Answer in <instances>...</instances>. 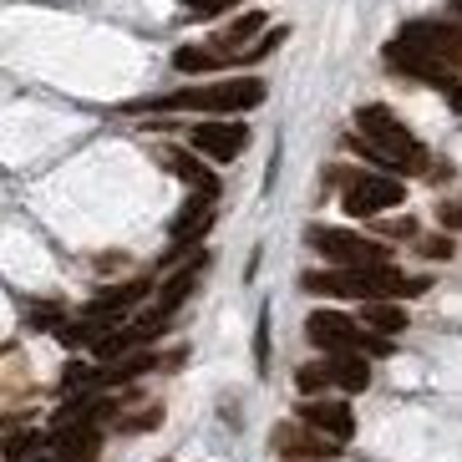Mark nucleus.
<instances>
[{"label":"nucleus","instance_id":"11","mask_svg":"<svg viewBox=\"0 0 462 462\" xmlns=\"http://www.w3.org/2000/svg\"><path fill=\"white\" fill-rule=\"evenodd\" d=\"M204 270H208V254H199V259H189L183 270H173V274L163 280V290H158V300H152V310L173 320V315H178V305H183V300H189L193 290H199V280H204Z\"/></svg>","mask_w":462,"mask_h":462},{"label":"nucleus","instance_id":"18","mask_svg":"<svg viewBox=\"0 0 462 462\" xmlns=\"http://www.w3.org/2000/svg\"><path fill=\"white\" fill-rule=\"evenodd\" d=\"M31 452H42V432H31V427H15L5 437V462H26Z\"/></svg>","mask_w":462,"mask_h":462},{"label":"nucleus","instance_id":"15","mask_svg":"<svg viewBox=\"0 0 462 462\" xmlns=\"http://www.w3.org/2000/svg\"><path fill=\"white\" fill-rule=\"evenodd\" d=\"M326 361H330V381H336L340 392H366L371 386L366 356H326Z\"/></svg>","mask_w":462,"mask_h":462},{"label":"nucleus","instance_id":"24","mask_svg":"<svg viewBox=\"0 0 462 462\" xmlns=\"http://www.w3.org/2000/svg\"><path fill=\"white\" fill-rule=\"evenodd\" d=\"M442 97H448L452 107H457V112H462V77H452V82H448V87H442Z\"/></svg>","mask_w":462,"mask_h":462},{"label":"nucleus","instance_id":"17","mask_svg":"<svg viewBox=\"0 0 462 462\" xmlns=\"http://www.w3.org/2000/svg\"><path fill=\"white\" fill-rule=\"evenodd\" d=\"M224 56L214 51V46H178L173 51V67L178 71H189V77H199V71H214Z\"/></svg>","mask_w":462,"mask_h":462},{"label":"nucleus","instance_id":"6","mask_svg":"<svg viewBox=\"0 0 462 462\" xmlns=\"http://www.w3.org/2000/svg\"><path fill=\"white\" fill-rule=\"evenodd\" d=\"M396 46L432 56L437 67H448L452 77H462V31L448 26V21H411V26H402Z\"/></svg>","mask_w":462,"mask_h":462},{"label":"nucleus","instance_id":"8","mask_svg":"<svg viewBox=\"0 0 462 462\" xmlns=\"http://www.w3.org/2000/svg\"><path fill=\"white\" fill-rule=\"evenodd\" d=\"M189 143H193V152H204V158H214V163H234L239 152L249 148V127L245 123H199L189 133Z\"/></svg>","mask_w":462,"mask_h":462},{"label":"nucleus","instance_id":"20","mask_svg":"<svg viewBox=\"0 0 462 462\" xmlns=\"http://www.w3.org/2000/svg\"><path fill=\"white\" fill-rule=\"evenodd\" d=\"M31 326L36 330H67V320H61L56 305H36V310H31Z\"/></svg>","mask_w":462,"mask_h":462},{"label":"nucleus","instance_id":"7","mask_svg":"<svg viewBox=\"0 0 462 462\" xmlns=\"http://www.w3.org/2000/svg\"><path fill=\"white\" fill-rule=\"evenodd\" d=\"M402 199H407V189L392 173H346V193H340L351 218H376L386 208H396Z\"/></svg>","mask_w":462,"mask_h":462},{"label":"nucleus","instance_id":"10","mask_svg":"<svg viewBox=\"0 0 462 462\" xmlns=\"http://www.w3.org/2000/svg\"><path fill=\"white\" fill-rule=\"evenodd\" d=\"M300 421H305V427H315V432H326L330 442H340V448L356 437L351 407H346V402H336V396H326V402H320V396H305V402H300Z\"/></svg>","mask_w":462,"mask_h":462},{"label":"nucleus","instance_id":"5","mask_svg":"<svg viewBox=\"0 0 462 462\" xmlns=\"http://www.w3.org/2000/svg\"><path fill=\"white\" fill-rule=\"evenodd\" d=\"M315 249L326 259H336L340 270H366V264H392V249L376 245V239H366V234H351V229H320L315 224L310 234H305Z\"/></svg>","mask_w":462,"mask_h":462},{"label":"nucleus","instance_id":"1","mask_svg":"<svg viewBox=\"0 0 462 462\" xmlns=\"http://www.w3.org/2000/svg\"><path fill=\"white\" fill-rule=\"evenodd\" d=\"M300 285L310 295H346V300H411L427 295V274H402L396 264H366V270H330V274H305Z\"/></svg>","mask_w":462,"mask_h":462},{"label":"nucleus","instance_id":"12","mask_svg":"<svg viewBox=\"0 0 462 462\" xmlns=\"http://www.w3.org/2000/svg\"><path fill=\"white\" fill-rule=\"evenodd\" d=\"M158 163L168 168V173H178L183 183H193V193H208V199H218V178L204 168V158L199 152H183V148H163L158 152Z\"/></svg>","mask_w":462,"mask_h":462},{"label":"nucleus","instance_id":"4","mask_svg":"<svg viewBox=\"0 0 462 462\" xmlns=\"http://www.w3.org/2000/svg\"><path fill=\"white\" fill-rule=\"evenodd\" d=\"M305 336L326 356H361V351L392 356V336H376V330H366L361 320H351V315H340V310H315L305 320Z\"/></svg>","mask_w":462,"mask_h":462},{"label":"nucleus","instance_id":"16","mask_svg":"<svg viewBox=\"0 0 462 462\" xmlns=\"http://www.w3.org/2000/svg\"><path fill=\"white\" fill-rule=\"evenodd\" d=\"M361 315H366L361 326L376 330V336H396V330H407V310H402L396 300H371V305H366Z\"/></svg>","mask_w":462,"mask_h":462},{"label":"nucleus","instance_id":"2","mask_svg":"<svg viewBox=\"0 0 462 462\" xmlns=\"http://www.w3.org/2000/svg\"><path fill=\"white\" fill-rule=\"evenodd\" d=\"M356 133H361V152H366L371 163L396 168V173H421V168H427V148H421L417 137L407 133V123H402L392 107H381V102L356 112Z\"/></svg>","mask_w":462,"mask_h":462},{"label":"nucleus","instance_id":"13","mask_svg":"<svg viewBox=\"0 0 462 462\" xmlns=\"http://www.w3.org/2000/svg\"><path fill=\"white\" fill-rule=\"evenodd\" d=\"M259 31H264V15H259V11H245L239 21H229V26L214 36V51L224 56V61H234V56H245V51H254V46H259V42H254Z\"/></svg>","mask_w":462,"mask_h":462},{"label":"nucleus","instance_id":"25","mask_svg":"<svg viewBox=\"0 0 462 462\" xmlns=\"http://www.w3.org/2000/svg\"><path fill=\"white\" fill-rule=\"evenodd\" d=\"M452 11H457V15H462V0H452Z\"/></svg>","mask_w":462,"mask_h":462},{"label":"nucleus","instance_id":"23","mask_svg":"<svg viewBox=\"0 0 462 462\" xmlns=\"http://www.w3.org/2000/svg\"><path fill=\"white\" fill-rule=\"evenodd\" d=\"M421 249L432 259H452V239H421Z\"/></svg>","mask_w":462,"mask_h":462},{"label":"nucleus","instance_id":"19","mask_svg":"<svg viewBox=\"0 0 462 462\" xmlns=\"http://www.w3.org/2000/svg\"><path fill=\"white\" fill-rule=\"evenodd\" d=\"M295 386H300L305 396H310V392H320V386H336V381H330V361H315V366H300Z\"/></svg>","mask_w":462,"mask_h":462},{"label":"nucleus","instance_id":"21","mask_svg":"<svg viewBox=\"0 0 462 462\" xmlns=\"http://www.w3.org/2000/svg\"><path fill=\"white\" fill-rule=\"evenodd\" d=\"M437 218H442L448 234H457L462 229V199H442V204H437Z\"/></svg>","mask_w":462,"mask_h":462},{"label":"nucleus","instance_id":"9","mask_svg":"<svg viewBox=\"0 0 462 462\" xmlns=\"http://www.w3.org/2000/svg\"><path fill=\"white\" fill-rule=\"evenodd\" d=\"M274 452H280V457H295V462H330L340 452V442H330V437L315 432V427L280 421V427H274Z\"/></svg>","mask_w":462,"mask_h":462},{"label":"nucleus","instance_id":"14","mask_svg":"<svg viewBox=\"0 0 462 462\" xmlns=\"http://www.w3.org/2000/svg\"><path fill=\"white\" fill-rule=\"evenodd\" d=\"M208 224H214V199H208V193H193L189 204H183V214L173 218V229H168L173 234V249H189Z\"/></svg>","mask_w":462,"mask_h":462},{"label":"nucleus","instance_id":"26","mask_svg":"<svg viewBox=\"0 0 462 462\" xmlns=\"http://www.w3.org/2000/svg\"><path fill=\"white\" fill-rule=\"evenodd\" d=\"M31 462H56V457H31Z\"/></svg>","mask_w":462,"mask_h":462},{"label":"nucleus","instance_id":"3","mask_svg":"<svg viewBox=\"0 0 462 462\" xmlns=\"http://www.w3.org/2000/svg\"><path fill=\"white\" fill-rule=\"evenodd\" d=\"M264 102V82L259 77H229V82H208V87H183L173 97L143 102L137 112H249Z\"/></svg>","mask_w":462,"mask_h":462},{"label":"nucleus","instance_id":"22","mask_svg":"<svg viewBox=\"0 0 462 462\" xmlns=\"http://www.w3.org/2000/svg\"><path fill=\"white\" fill-rule=\"evenodd\" d=\"M193 15H218V11H234V5H245V0H183Z\"/></svg>","mask_w":462,"mask_h":462}]
</instances>
